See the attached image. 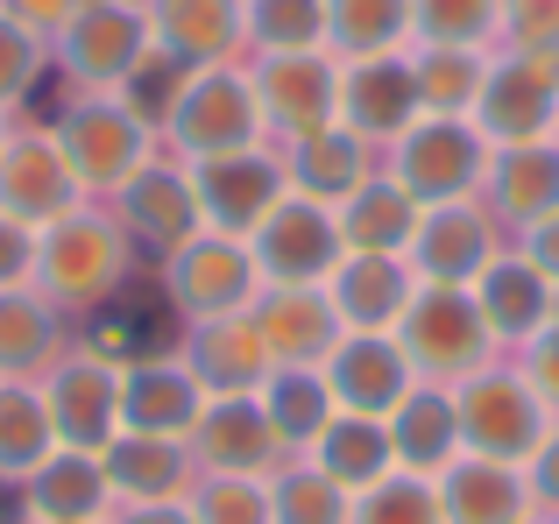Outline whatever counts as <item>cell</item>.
Returning a JSON list of instances; mask_svg holds the SVG:
<instances>
[{
	"mask_svg": "<svg viewBox=\"0 0 559 524\" xmlns=\"http://www.w3.org/2000/svg\"><path fill=\"white\" fill-rule=\"evenodd\" d=\"M36 284L50 305H107L128 284V227L107 213H64L36 235Z\"/></svg>",
	"mask_w": 559,
	"mask_h": 524,
	"instance_id": "1",
	"label": "cell"
},
{
	"mask_svg": "<svg viewBox=\"0 0 559 524\" xmlns=\"http://www.w3.org/2000/svg\"><path fill=\"white\" fill-rule=\"evenodd\" d=\"M453 418H461V446H467V454L503 461V468L532 461L538 446H546V432H552L538 390L524 383V376H510V369L461 376V390H453Z\"/></svg>",
	"mask_w": 559,
	"mask_h": 524,
	"instance_id": "2",
	"label": "cell"
},
{
	"mask_svg": "<svg viewBox=\"0 0 559 524\" xmlns=\"http://www.w3.org/2000/svg\"><path fill=\"white\" fill-rule=\"evenodd\" d=\"M164 128H170V142H178L185 164H213V156L255 150V128H262L255 79H241L234 64H205V71H191Z\"/></svg>",
	"mask_w": 559,
	"mask_h": 524,
	"instance_id": "3",
	"label": "cell"
},
{
	"mask_svg": "<svg viewBox=\"0 0 559 524\" xmlns=\"http://www.w3.org/2000/svg\"><path fill=\"white\" fill-rule=\"evenodd\" d=\"M496 333L481 326L475 312V290H453V284H425L411 298V312L396 319V347H404L411 376H432V383H461V376L481 369Z\"/></svg>",
	"mask_w": 559,
	"mask_h": 524,
	"instance_id": "4",
	"label": "cell"
},
{
	"mask_svg": "<svg viewBox=\"0 0 559 524\" xmlns=\"http://www.w3.org/2000/svg\"><path fill=\"white\" fill-rule=\"evenodd\" d=\"M57 150H64L79 192H121L142 164H150V128L121 107L114 93H79L64 114H57Z\"/></svg>",
	"mask_w": 559,
	"mask_h": 524,
	"instance_id": "5",
	"label": "cell"
},
{
	"mask_svg": "<svg viewBox=\"0 0 559 524\" xmlns=\"http://www.w3.org/2000/svg\"><path fill=\"white\" fill-rule=\"evenodd\" d=\"M404 150H396V184H404L418 206H447V199H467L489 170V142L481 128L453 121V114H432V121H411Z\"/></svg>",
	"mask_w": 559,
	"mask_h": 524,
	"instance_id": "6",
	"label": "cell"
},
{
	"mask_svg": "<svg viewBox=\"0 0 559 524\" xmlns=\"http://www.w3.org/2000/svg\"><path fill=\"white\" fill-rule=\"evenodd\" d=\"M481 142H538L559 121V50H518L503 64H489L475 99Z\"/></svg>",
	"mask_w": 559,
	"mask_h": 524,
	"instance_id": "7",
	"label": "cell"
},
{
	"mask_svg": "<svg viewBox=\"0 0 559 524\" xmlns=\"http://www.w3.org/2000/svg\"><path fill=\"white\" fill-rule=\"evenodd\" d=\"M248 255H255V270L270 276V284H326L333 262L347 249H341L333 206H319V199H305V192H284L276 213L248 235Z\"/></svg>",
	"mask_w": 559,
	"mask_h": 524,
	"instance_id": "8",
	"label": "cell"
},
{
	"mask_svg": "<svg viewBox=\"0 0 559 524\" xmlns=\"http://www.w3.org/2000/svg\"><path fill=\"white\" fill-rule=\"evenodd\" d=\"M191 192H199V221L213 235L248 241L276 213V199L290 192V178L270 150H234V156H213V164H191Z\"/></svg>",
	"mask_w": 559,
	"mask_h": 524,
	"instance_id": "9",
	"label": "cell"
},
{
	"mask_svg": "<svg viewBox=\"0 0 559 524\" xmlns=\"http://www.w3.org/2000/svg\"><path fill=\"white\" fill-rule=\"evenodd\" d=\"M255 255L241 249L234 235H191L185 249H170L164 262V298L178 305V319H227L248 305V290H255Z\"/></svg>",
	"mask_w": 559,
	"mask_h": 524,
	"instance_id": "10",
	"label": "cell"
},
{
	"mask_svg": "<svg viewBox=\"0 0 559 524\" xmlns=\"http://www.w3.org/2000/svg\"><path fill=\"white\" fill-rule=\"evenodd\" d=\"M43 412H50V440L71 454H107L121 440V369L107 361H57L50 390H43Z\"/></svg>",
	"mask_w": 559,
	"mask_h": 524,
	"instance_id": "11",
	"label": "cell"
},
{
	"mask_svg": "<svg viewBox=\"0 0 559 524\" xmlns=\"http://www.w3.org/2000/svg\"><path fill=\"white\" fill-rule=\"evenodd\" d=\"M64 71L85 85V93H107L121 85L128 71L150 57V14L142 8H121V0H85L64 28Z\"/></svg>",
	"mask_w": 559,
	"mask_h": 524,
	"instance_id": "12",
	"label": "cell"
},
{
	"mask_svg": "<svg viewBox=\"0 0 559 524\" xmlns=\"http://www.w3.org/2000/svg\"><path fill=\"white\" fill-rule=\"evenodd\" d=\"M0 213L22 227H57L64 213H79V178H71L57 135H8L0 142Z\"/></svg>",
	"mask_w": 559,
	"mask_h": 524,
	"instance_id": "13",
	"label": "cell"
},
{
	"mask_svg": "<svg viewBox=\"0 0 559 524\" xmlns=\"http://www.w3.org/2000/svg\"><path fill=\"white\" fill-rule=\"evenodd\" d=\"M319 376H326L333 404L355 418H390L396 404H404V390L418 383L404 361V347L390 341V333H341L333 341V355L319 361Z\"/></svg>",
	"mask_w": 559,
	"mask_h": 524,
	"instance_id": "14",
	"label": "cell"
},
{
	"mask_svg": "<svg viewBox=\"0 0 559 524\" xmlns=\"http://www.w3.org/2000/svg\"><path fill=\"white\" fill-rule=\"evenodd\" d=\"M319 290H326L341 333H390L411 312V298H418V270L404 255H355L347 249Z\"/></svg>",
	"mask_w": 559,
	"mask_h": 524,
	"instance_id": "15",
	"label": "cell"
},
{
	"mask_svg": "<svg viewBox=\"0 0 559 524\" xmlns=\"http://www.w3.org/2000/svg\"><path fill=\"white\" fill-rule=\"evenodd\" d=\"M411 270L425 284H453L467 290L481 270L496 262V235H489V213L467 206V199H447V206H425L418 213V235H411Z\"/></svg>",
	"mask_w": 559,
	"mask_h": 524,
	"instance_id": "16",
	"label": "cell"
},
{
	"mask_svg": "<svg viewBox=\"0 0 559 524\" xmlns=\"http://www.w3.org/2000/svg\"><path fill=\"white\" fill-rule=\"evenodd\" d=\"M185 369L205 397H255L270 383V347H262L255 319L227 312V319H191V341H185Z\"/></svg>",
	"mask_w": 559,
	"mask_h": 524,
	"instance_id": "17",
	"label": "cell"
},
{
	"mask_svg": "<svg viewBox=\"0 0 559 524\" xmlns=\"http://www.w3.org/2000/svg\"><path fill=\"white\" fill-rule=\"evenodd\" d=\"M255 99H262V121L290 128V135H319V128L341 121V71L319 50H276L255 71Z\"/></svg>",
	"mask_w": 559,
	"mask_h": 524,
	"instance_id": "18",
	"label": "cell"
},
{
	"mask_svg": "<svg viewBox=\"0 0 559 524\" xmlns=\"http://www.w3.org/2000/svg\"><path fill=\"white\" fill-rule=\"evenodd\" d=\"M205 412V390L191 383V369L178 355H156V361H135V369H121V432H135V440H191V426H199Z\"/></svg>",
	"mask_w": 559,
	"mask_h": 524,
	"instance_id": "19",
	"label": "cell"
},
{
	"mask_svg": "<svg viewBox=\"0 0 559 524\" xmlns=\"http://www.w3.org/2000/svg\"><path fill=\"white\" fill-rule=\"evenodd\" d=\"M248 319H255V333H262L276 369H319V361L333 355V341H341V319H333V305H326L319 284H270Z\"/></svg>",
	"mask_w": 559,
	"mask_h": 524,
	"instance_id": "20",
	"label": "cell"
},
{
	"mask_svg": "<svg viewBox=\"0 0 559 524\" xmlns=\"http://www.w3.org/2000/svg\"><path fill=\"white\" fill-rule=\"evenodd\" d=\"M418 121V79H411L404 57H361V64L341 71V128L361 142L404 135Z\"/></svg>",
	"mask_w": 559,
	"mask_h": 524,
	"instance_id": "21",
	"label": "cell"
},
{
	"mask_svg": "<svg viewBox=\"0 0 559 524\" xmlns=\"http://www.w3.org/2000/svg\"><path fill=\"white\" fill-rule=\"evenodd\" d=\"M114 221L128 227V235H142L150 241V249H185L191 235H199V192H191V178H178V164H142L135 178L121 184V213H114Z\"/></svg>",
	"mask_w": 559,
	"mask_h": 524,
	"instance_id": "22",
	"label": "cell"
},
{
	"mask_svg": "<svg viewBox=\"0 0 559 524\" xmlns=\"http://www.w3.org/2000/svg\"><path fill=\"white\" fill-rule=\"evenodd\" d=\"M248 36V0H150V43L205 71Z\"/></svg>",
	"mask_w": 559,
	"mask_h": 524,
	"instance_id": "23",
	"label": "cell"
},
{
	"mask_svg": "<svg viewBox=\"0 0 559 524\" xmlns=\"http://www.w3.org/2000/svg\"><path fill=\"white\" fill-rule=\"evenodd\" d=\"M191 440H199V461L213 475H262L284 454V440H276L270 418H262V397H205Z\"/></svg>",
	"mask_w": 559,
	"mask_h": 524,
	"instance_id": "24",
	"label": "cell"
},
{
	"mask_svg": "<svg viewBox=\"0 0 559 524\" xmlns=\"http://www.w3.org/2000/svg\"><path fill=\"white\" fill-rule=\"evenodd\" d=\"M439 511H447V524H524L532 517V483L503 461L467 454L453 468H439Z\"/></svg>",
	"mask_w": 559,
	"mask_h": 524,
	"instance_id": "25",
	"label": "cell"
},
{
	"mask_svg": "<svg viewBox=\"0 0 559 524\" xmlns=\"http://www.w3.org/2000/svg\"><path fill=\"white\" fill-rule=\"evenodd\" d=\"M418 213L425 206L396 178H369V184H355V192L333 206V221H341V249H355V255H404L411 235H418Z\"/></svg>",
	"mask_w": 559,
	"mask_h": 524,
	"instance_id": "26",
	"label": "cell"
},
{
	"mask_svg": "<svg viewBox=\"0 0 559 524\" xmlns=\"http://www.w3.org/2000/svg\"><path fill=\"white\" fill-rule=\"evenodd\" d=\"M390 454L418 475H439L461 461V418H453V390L411 383L404 404L390 412Z\"/></svg>",
	"mask_w": 559,
	"mask_h": 524,
	"instance_id": "27",
	"label": "cell"
},
{
	"mask_svg": "<svg viewBox=\"0 0 559 524\" xmlns=\"http://www.w3.org/2000/svg\"><path fill=\"white\" fill-rule=\"evenodd\" d=\"M546 305L552 284L538 276L532 255H496L489 270L475 276V312L496 341H524V333H546Z\"/></svg>",
	"mask_w": 559,
	"mask_h": 524,
	"instance_id": "28",
	"label": "cell"
},
{
	"mask_svg": "<svg viewBox=\"0 0 559 524\" xmlns=\"http://www.w3.org/2000/svg\"><path fill=\"white\" fill-rule=\"evenodd\" d=\"M489 192H496V206H503L518 227L552 221V213H559V142L538 135V142H510V150H496Z\"/></svg>",
	"mask_w": 559,
	"mask_h": 524,
	"instance_id": "29",
	"label": "cell"
},
{
	"mask_svg": "<svg viewBox=\"0 0 559 524\" xmlns=\"http://www.w3.org/2000/svg\"><path fill=\"white\" fill-rule=\"evenodd\" d=\"M99 468H107L114 503H185V489H191L178 440H135V432H121L99 454Z\"/></svg>",
	"mask_w": 559,
	"mask_h": 524,
	"instance_id": "30",
	"label": "cell"
},
{
	"mask_svg": "<svg viewBox=\"0 0 559 524\" xmlns=\"http://www.w3.org/2000/svg\"><path fill=\"white\" fill-rule=\"evenodd\" d=\"M36 483H28V517L43 524H93L107 517L114 489H107V468H99V454H50L43 468H28Z\"/></svg>",
	"mask_w": 559,
	"mask_h": 524,
	"instance_id": "31",
	"label": "cell"
},
{
	"mask_svg": "<svg viewBox=\"0 0 559 524\" xmlns=\"http://www.w3.org/2000/svg\"><path fill=\"white\" fill-rule=\"evenodd\" d=\"M290 192L319 199V206H341L355 184H369V150L347 128H319V135H298V150L284 156Z\"/></svg>",
	"mask_w": 559,
	"mask_h": 524,
	"instance_id": "32",
	"label": "cell"
},
{
	"mask_svg": "<svg viewBox=\"0 0 559 524\" xmlns=\"http://www.w3.org/2000/svg\"><path fill=\"white\" fill-rule=\"evenodd\" d=\"M390 426L382 418H326V432L312 440V468L319 475H333V483L347 489V497H361L369 483H382L390 475Z\"/></svg>",
	"mask_w": 559,
	"mask_h": 524,
	"instance_id": "33",
	"label": "cell"
},
{
	"mask_svg": "<svg viewBox=\"0 0 559 524\" xmlns=\"http://www.w3.org/2000/svg\"><path fill=\"white\" fill-rule=\"evenodd\" d=\"M255 397H262L270 432L284 440V454L290 446H312L319 432H326V418H333V390H326L319 369H270V383H262Z\"/></svg>",
	"mask_w": 559,
	"mask_h": 524,
	"instance_id": "34",
	"label": "cell"
},
{
	"mask_svg": "<svg viewBox=\"0 0 559 524\" xmlns=\"http://www.w3.org/2000/svg\"><path fill=\"white\" fill-rule=\"evenodd\" d=\"M411 36V0H326V43L361 57H396V43Z\"/></svg>",
	"mask_w": 559,
	"mask_h": 524,
	"instance_id": "35",
	"label": "cell"
},
{
	"mask_svg": "<svg viewBox=\"0 0 559 524\" xmlns=\"http://www.w3.org/2000/svg\"><path fill=\"white\" fill-rule=\"evenodd\" d=\"M411 79H418V107L461 114V107L481 99L489 64H481V50H467V43H425V50L411 57Z\"/></svg>",
	"mask_w": 559,
	"mask_h": 524,
	"instance_id": "36",
	"label": "cell"
},
{
	"mask_svg": "<svg viewBox=\"0 0 559 524\" xmlns=\"http://www.w3.org/2000/svg\"><path fill=\"white\" fill-rule=\"evenodd\" d=\"M57 355V305L28 290H0V376H28Z\"/></svg>",
	"mask_w": 559,
	"mask_h": 524,
	"instance_id": "37",
	"label": "cell"
},
{
	"mask_svg": "<svg viewBox=\"0 0 559 524\" xmlns=\"http://www.w3.org/2000/svg\"><path fill=\"white\" fill-rule=\"evenodd\" d=\"M50 412H43V390L28 383H0V475H28L50 461Z\"/></svg>",
	"mask_w": 559,
	"mask_h": 524,
	"instance_id": "38",
	"label": "cell"
},
{
	"mask_svg": "<svg viewBox=\"0 0 559 524\" xmlns=\"http://www.w3.org/2000/svg\"><path fill=\"white\" fill-rule=\"evenodd\" d=\"M347 511H355V497L319 468H290L270 489V524H347Z\"/></svg>",
	"mask_w": 559,
	"mask_h": 524,
	"instance_id": "39",
	"label": "cell"
},
{
	"mask_svg": "<svg viewBox=\"0 0 559 524\" xmlns=\"http://www.w3.org/2000/svg\"><path fill=\"white\" fill-rule=\"evenodd\" d=\"M347 524H447V511H439L432 483H418V475H382V483H369L355 497Z\"/></svg>",
	"mask_w": 559,
	"mask_h": 524,
	"instance_id": "40",
	"label": "cell"
},
{
	"mask_svg": "<svg viewBox=\"0 0 559 524\" xmlns=\"http://www.w3.org/2000/svg\"><path fill=\"white\" fill-rule=\"evenodd\" d=\"M248 36L262 50H319L326 43V0H248Z\"/></svg>",
	"mask_w": 559,
	"mask_h": 524,
	"instance_id": "41",
	"label": "cell"
},
{
	"mask_svg": "<svg viewBox=\"0 0 559 524\" xmlns=\"http://www.w3.org/2000/svg\"><path fill=\"white\" fill-rule=\"evenodd\" d=\"M185 79H191V64H178L170 50H156V43H150V57L121 79V93H114V99H121L142 128H164L170 107H178V93H185Z\"/></svg>",
	"mask_w": 559,
	"mask_h": 524,
	"instance_id": "42",
	"label": "cell"
},
{
	"mask_svg": "<svg viewBox=\"0 0 559 524\" xmlns=\"http://www.w3.org/2000/svg\"><path fill=\"white\" fill-rule=\"evenodd\" d=\"M503 22V0H411V36L418 43H467L481 50V36Z\"/></svg>",
	"mask_w": 559,
	"mask_h": 524,
	"instance_id": "43",
	"label": "cell"
},
{
	"mask_svg": "<svg viewBox=\"0 0 559 524\" xmlns=\"http://www.w3.org/2000/svg\"><path fill=\"white\" fill-rule=\"evenodd\" d=\"M36 79H43V36L0 8V114L22 107V99L36 93Z\"/></svg>",
	"mask_w": 559,
	"mask_h": 524,
	"instance_id": "44",
	"label": "cell"
},
{
	"mask_svg": "<svg viewBox=\"0 0 559 524\" xmlns=\"http://www.w3.org/2000/svg\"><path fill=\"white\" fill-rule=\"evenodd\" d=\"M199 524H270V489L255 475H213L191 503Z\"/></svg>",
	"mask_w": 559,
	"mask_h": 524,
	"instance_id": "45",
	"label": "cell"
},
{
	"mask_svg": "<svg viewBox=\"0 0 559 524\" xmlns=\"http://www.w3.org/2000/svg\"><path fill=\"white\" fill-rule=\"evenodd\" d=\"M503 28L524 50H559V0H503Z\"/></svg>",
	"mask_w": 559,
	"mask_h": 524,
	"instance_id": "46",
	"label": "cell"
},
{
	"mask_svg": "<svg viewBox=\"0 0 559 524\" xmlns=\"http://www.w3.org/2000/svg\"><path fill=\"white\" fill-rule=\"evenodd\" d=\"M28 276H36V227L0 213V290H22Z\"/></svg>",
	"mask_w": 559,
	"mask_h": 524,
	"instance_id": "47",
	"label": "cell"
},
{
	"mask_svg": "<svg viewBox=\"0 0 559 524\" xmlns=\"http://www.w3.org/2000/svg\"><path fill=\"white\" fill-rule=\"evenodd\" d=\"M0 8H8L22 28H36V36H57V28L85 8V0H0Z\"/></svg>",
	"mask_w": 559,
	"mask_h": 524,
	"instance_id": "48",
	"label": "cell"
},
{
	"mask_svg": "<svg viewBox=\"0 0 559 524\" xmlns=\"http://www.w3.org/2000/svg\"><path fill=\"white\" fill-rule=\"evenodd\" d=\"M532 503H552L559 511V432H546V446L532 454Z\"/></svg>",
	"mask_w": 559,
	"mask_h": 524,
	"instance_id": "49",
	"label": "cell"
},
{
	"mask_svg": "<svg viewBox=\"0 0 559 524\" xmlns=\"http://www.w3.org/2000/svg\"><path fill=\"white\" fill-rule=\"evenodd\" d=\"M524 383L538 390V404H546V412H559V341H546L532 355V369H524Z\"/></svg>",
	"mask_w": 559,
	"mask_h": 524,
	"instance_id": "50",
	"label": "cell"
},
{
	"mask_svg": "<svg viewBox=\"0 0 559 524\" xmlns=\"http://www.w3.org/2000/svg\"><path fill=\"white\" fill-rule=\"evenodd\" d=\"M107 524H199V517H191L185 503H121Z\"/></svg>",
	"mask_w": 559,
	"mask_h": 524,
	"instance_id": "51",
	"label": "cell"
},
{
	"mask_svg": "<svg viewBox=\"0 0 559 524\" xmlns=\"http://www.w3.org/2000/svg\"><path fill=\"white\" fill-rule=\"evenodd\" d=\"M524 255L538 262V276H546V284H559V213L532 227V249H524Z\"/></svg>",
	"mask_w": 559,
	"mask_h": 524,
	"instance_id": "52",
	"label": "cell"
},
{
	"mask_svg": "<svg viewBox=\"0 0 559 524\" xmlns=\"http://www.w3.org/2000/svg\"><path fill=\"white\" fill-rule=\"evenodd\" d=\"M28 517V489H14V475H0V524H22Z\"/></svg>",
	"mask_w": 559,
	"mask_h": 524,
	"instance_id": "53",
	"label": "cell"
},
{
	"mask_svg": "<svg viewBox=\"0 0 559 524\" xmlns=\"http://www.w3.org/2000/svg\"><path fill=\"white\" fill-rule=\"evenodd\" d=\"M546 341H559V284H552V305H546Z\"/></svg>",
	"mask_w": 559,
	"mask_h": 524,
	"instance_id": "54",
	"label": "cell"
},
{
	"mask_svg": "<svg viewBox=\"0 0 559 524\" xmlns=\"http://www.w3.org/2000/svg\"><path fill=\"white\" fill-rule=\"evenodd\" d=\"M0 142H8V128H0Z\"/></svg>",
	"mask_w": 559,
	"mask_h": 524,
	"instance_id": "55",
	"label": "cell"
},
{
	"mask_svg": "<svg viewBox=\"0 0 559 524\" xmlns=\"http://www.w3.org/2000/svg\"><path fill=\"white\" fill-rule=\"evenodd\" d=\"M524 524H532V517H524Z\"/></svg>",
	"mask_w": 559,
	"mask_h": 524,
	"instance_id": "56",
	"label": "cell"
},
{
	"mask_svg": "<svg viewBox=\"0 0 559 524\" xmlns=\"http://www.w3.org/2000/svg\"><path fill=\"white\" fill-rule=\"evenodd\" d=\"M552 128H559V121H552Z\"/></svg>",
	"mask_w": 559,
	"mask_h": 524,
	"instance_id": "57",
	"label": "cell"
}]
</instances>
